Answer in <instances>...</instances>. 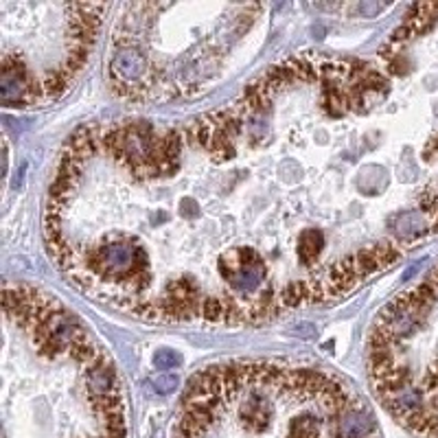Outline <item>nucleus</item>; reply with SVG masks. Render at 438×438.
I'll return each mask as SVG.
<instances>
[{
    "label": "nucleus",
    "instance_id": "nucleus-1",
    "mask_svg": "<svg viewBox=\"0 0 438 438\" xmlns=\"http://www.w3.org/2000/svg\"><path fill=\"white\" fill-rule=\"evenodd\" d=\"M3 7V5H0ZM3 14L0 97L7 108H37L61 99L97 44L103 3H7Z\"/></svg>",
    "mask_w": 438,
    "mask_h": 438
},
{
    "label": "nucleus",
    "instance_id": "nucleus-2",
    "mask_svg": "<svg viewBox=\"0 0 438 438\" xmlns=\"http://www.w3.org/2000/svg\"><path fill=\"white\" fill-rule=\"evenodd\" d=\"M153 362H156L158 368H173L180 362V357L171 351H160L156 357H153Z\"/></svg>",
    "mask_w": 438,
    "mask_h": 438
},
{
    "label": "nucleus",
    "instance_id": "nucleus-3",
    "mask_svg": "<svg viewBox=\"0 0 438 438\" xmlns=\"http://www.w3.org/2000/svg\"><path fill=\"white\" fill-rule=\"evenodd\" d=\"M175 385H178V379L171 377V375H160V377L156 379V390L162 392V394L175 390Z\"/></svg>",
    "mask_w": 438,
    "mask_h": 438
}]
</instances>
